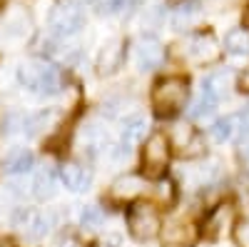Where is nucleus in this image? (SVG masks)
<instances>
[{
	"label": "nucleus",
	"mask_w": 249,
	"mask_h": 247,
	"mask_svg": "<svg viewBox=\"0 0 249 247\" xmlns=\"http://www.w3.org/2000/svg\"><path fill=\"white\" fill-rule=\"evenodd\" d=\"M82 145H85L88 152H100L107 148V133L105 128H100L97 122H88L85 128H82Z\"/></svg>",
	"instance_id": "obj_18"
},
{
	"label": "nucleus",
	"mask_w": 249,
	"mask_h": 247,
	"mask_svg": "<svg viewBox=\"0 0 249 247\" xmlns=\"http://www.w3.org/2000/svg\"><path fill=\"white\" fill-rule=\"evenodd\" d=\"M144 133H147V120H144L142 115L127 117L124 125H122V148L130 152L135 145H140V142L144 140Z\"/></svg>",
	"instance_id": "obj_16"
},
{
	"label": "nucleus",
	"mask_w": 249,
	"mask_h": 247,
	"mask_svg": "<svg viewBox=\"0 0 249 247\" xmlns=\"http://www.w3.org/2000/svg\"><path fill=\"white\" fill-rule=\"evenodd\" d=\"M232 225V205H219L210 212V217L204 220V235L217 240L219 235H224V230Z\"/></svg>",
	"instance_id": "obj_15"
},
{
	"label": "nucleus",
	"mask_w": 249,
	"mask_h": 247,
	"mask_svg": "<svg viewBox=\"0 0 249 247\" xmlns=\"http://www.w3.org/2000/svg\"><path fill=\"white\" fill-rule=\"evenodd\" d=\"M170 162V140L162 133H152L144 140V150H142V168L144 175L160 177Z\"/></svg>",
	"instance_id": "obj_5"
},
{
	"label": "nucleus",
	"mask_w": 249,
	"mask_h": 247,
	"mask_svg": "<svg viewBox=\"0 0 249 247\" xmlns=\"http://www.w3.org/2000/svg\"><path fill=\"white\" fill-rule=\"evenodd\" d=\"M224 50L230 55H249V30L247 28H234L224 35Z\"/></svg>",
	"instance_id": "obj_20"
},
{
	"label": "nucleus",
	"mask_w": 249,
	"mask_h": 247,
	"mask_svg": "<svg viewBox=\"0 0 249 247\" xmlns=\"http://www.w3.org/2000/svg\"><path fill=\"white\" fill-rule=\"evenodd\" d=\"M212 137L217 142H230L237 137V115H230V117H222L212 125Z\"/></svg>",
	"instance_id": "obj_22"
},
{
	"label": "nucleus",
	"mask_w": 249,
	"mask_h": 247,
	"mask_svg": "<svg viewBox=\"0 0 249 247\" xmlns=\"http://www.w3.org/2000/svg\"><path fill=\"white\" fill-rule=\"evenodd\" d=\"M102 220H105V212H102L97 205H88V208H82V212H80L82 228L95 230V228H100V225H102Z\"/></svg>",
	"instance_id": "obj_23"
},
{
	"label": "nucleus",
	"mask_w": 249,
	"mask_h": 247,
	"mask_svg": "<svg viewBox=\"0 0 249 247\" xmlns=\"http://www.w3.org/2000/svg\"><path fill=\"white\" fill-rule=\"evenodd\" d=\"M162 247H192L197 242V228L190 220H167L160 230Z\"/></svg>",
	"instance_id": "obj_8"
},
{
	"label": "nucleus",
	"mask_w": 249,
	"mask_h": 247,
	"mask_svg": "<svg viewBox=\"0 0 249 247\" xmlns=\"http://www.w3.org/2000/svg\"><path fill=\"white\" fill-rule=\"evenodd\" d=\"M234 242L237 247H249V220H242L234 225Z\"/></svg>",
	"instance_id": "obj_25"
},
{
	"label": "nucleus",
	"mask_w": 249,
	"mask_h": 247,
	"mask_svg": "<svg viewBox=\"0 0 249 247\" xmlns=\"http://www.w3.org/2000/svg\"><path fill=\"white\" fill-rule=\"evenodd\" d=\"M33 162H35V155L25 148H18L13 150L8 157H5V172L8 175H23L33 168Z\"/></svg>",
	"instance_id": "obj_19"
},
{
	"label": "nucleus",
	"mask_w": 249,
	"mask_h": 247,
	"mask_svg": "<svg viewBox=\"0 0 249 247\" xmlns=\"http://www.w3.org/2000/svg\"><path fill=\"white\" fill-rule=\"evenodd\" d=\"M135 60H137V68L142 73H147V70H155L162 65V60H164V48L157 38L152 35H144L137 40V48H135Z\"/></svg>",
	"instance_id": "obj_9"
},
{
	"label": "nucleus",
	"mask_w": 249,
	"mask_h": 247,
	"mask_svg": "<svg viewBox=\"0 0 249 247\" xmlns=\"http://www.w3.org/2000/svg\"><path fill=\"white\" fill-rule=\"evenodd\" d=\"M60 177H62V185L72 192H82V190H88V185H90V172L85 168H80V165H75V162L65 165Z\"/></svg>",
	"instance_id": "obj_17"
},
{
	"label": "nucleus",
	"mask_w": 249,
	"mask_h": 247,
	"mask_svg": "<svg viewBox=\"0 0 249 247\" xmlns=\"http://www.w3.org/2000/svg\"><path fill=\"white\" fill-rule=\"evenodd\" d=\"M170 145L177 150V155L182 157H199L204 152V142L202 135L192 128V125H184V122H177L170 130Z\"/></svg>",
	"instance_id": "obj_6"
},
{
	"label": "nucleus",
	"mask_w": 249,
	"mask_h": 247,
	"mask_svg": "<svg viewBox=\"0 0 249 247\" xmlns=\"http://www.w3.org/2000/svg\"><path fill=\"white\" fill-rule=\"evenodd\" d=\"M197 18H199V5L197 3H182L172 13V25L177 30H184V28H190L192 23H197Z\"/></svg>",
	"instance_id": "obj_21"
},
{
	"label": "nucleus",
	"mask_w": 249,
	"mask_h": 247,
	"mask_svg": "<svg viewBox=\"0 0 249 247\" xmlns=\"http://www.w3.org/2000/svg\"><path fill=\"white\" fill-rule=\"evenodd\" d=\"M219 43L217 38L212 33H197L190 38V43H187V55H190L192 60H197V63H214V60L219 57Z\"/></svg>",
	"instance_id": "obj_10"
},
{
	"label": "nucleus",
	"mask_w": 249,
	"mask_h": 247,
	"mask_svg": "<svg viewBox=\"0 0 249 247\" xmlns=\"http://www.w3.org/2000/svg\"><path fill=\"white\" fill-rule=\"evenodd\" d=\"M18 80L20 85L30 93H37V95H55L60 90V75L57 70L45 63V60H25L23 65L18 68Z\"/></svg>",
	"instance_id": "obj_1"
},
{
	"label": "nucleus",
	"mask_w": 249,
	"mask_h": 247,
	"mask_svg": "<svg viewBox=\"0 0 249 247\" xmlns=\"http://www.w3.org/2000/svg\"><path fill=\"white\" fill-rule=\"evenodd\" d=\"M239 88L249 93V68H244V73L239 75Z\"/></svg>",
	"instance_id": "obj_27"
},
{
	"label": "nucleus",
	"mask_w": 249,
	"mask_h": 247,
	"mask_svg": "<svg viewBox=\"0 0 249 247\" xmlns=\"http://www.w3.org/2000/svg\"><path fill=\"white\" fill-rule=\"evenodd\" d=\"M214 105H217V102H212L210 97L199 95V100L195 102V108H192V117H210L214 113Z\"/></svg>",
	"instance_id": "obj_24"
},
{
	"label": "nucleus",
	"mask_w": 249,
	"mask_h": 247,
	"mask_svg": "<svg viewBox=\"0 0 249 247\" xmlns=\"http://www.w3.org/2000/svg\"><path fill=\"white\" fill-rule=\"evenodd\" d=\"M232 90V73L230 70H217L202 80V95L210 97L212 102H219Z\"/></svg>",
	"instance_id": "obj_13"
},
{
	"label": "nucleus",
	"mask_w": 249,
	"mask_h": 247,
	"mask_svg": "<svg viewBox=\"0 0 249 247\" xmlns=\"http://www.w3.org/2000/svg\"><path fill=\"white\" fill-rule=\"evenodd\" d=\"M53 212H30V210H18L15 212V228L25 232L30 242H40L53 228Z\"/></svg>",
	"instance_id": "obj_7"
},
{
	"label": "nucleus",
	"mask_w": 249,
	"mask_h": 247,
	"mask_svg": "<svg viewBox=\"0 0 249 247\" xmlns=\"http://www.w3.org/2000/svg\"><path fill=\"white\" fill-rule=\"evenodd\" d=\"M157 188H160V190H157L160 200H167V202L172 200V185H170V182H162V185H157Z\"/></svg>",
	"instance_id": "obj_26"
},
{
	"label": "nucleus",
	"mask_w": 249,
	"mask_h": 247,
	"mask_svg": "<svg viewBox=\"0 0 249 247\" xmlns=\"http://www.w3.org/2000/svg\"><path fill=\"white\" fill-rule=\"evenodd\" d=\"M124 63V40L122 38H112L102 45L100 55H97V73L100 75H115Z\"/></svg>",
	"instance_id": "obj_11"
},
{
	"label": "nucleus",
	"mask_w": 249,
	"mask_h": 247,
	"mask_svg": "<svg viewBox=\"0 0 249 247\" xmlns=\"http://www.w3.org/2000/svg\"><path fill=\"white\" fill-rule=\"evenodd\" d=\"M127 228H130V235L140 242H147V240L157 237L162 230V220H160V212L155 210V205L137 202L135 208H130Z\"/></svg>",
	"instance_id": "obj_4"
},
{
	"label": "nucleus",
	"mask_w": 249,
	"mask_h": 247,
	"mask_svg": "<svg viewBox=\"0 0 249 247\" xmlns=\"http://www.w3.org/2000/svg\"><path fill=\"white\" fill-rule=\"evenodd\" d=\"M48 25H50L53 35L70 38V35H75V33H80L82 28H85V10H82L77 3H72V0H62V3H57L50 10Z\"/></svg>",
	"instance_id": "obj_3"
},
{
	"label": "nucleus",
	"mask_w": 249,
	"mask_h": 247,
	"mask_svg": "<svg viewBox=\"0 0 249 247\" xmlns=\"http://www.w3.org/2000/svg\"><path fill=\"white\" fill-rule=\"evenodd\" d=\"M187 97H190V85L187 80L179 75L164 77L160 80L155 90H152V105L157 110V115H175L184 108Z\"/></svg>",
	"instance_id": "obj_2"
},
{
	"label": "nucleus",
	"mask_w": 249,
	"mask_h": 247,
	"mask_svg": "<svg viewBox=\"0 0 249 247\" xmlns=\"http://www.w3.org/2000/svg\"><path fill=\"white\" fill-rule=\"evenodd\" d=\"M57 192V175L53 165H43L33 177V195L37 200H50Z\"/></svg>",
	"instance_id": "obj_14"
},
{
	"label": "nucleus",
	"mask_w": 249,
	"mask_h": 247,
	"mask_svg": "<svg viewBox=\"0 0 249 247\" xmlns=\"http://www.w3.org/2000/svg\"><path fill=\"white\" fill-rule=\"evenodd\" d=\"M142 192H144V180H142V175H135V172L117 177L110 188V197L117 202H130V200L140 197Z\"/></svg>",
	"instance_id": "obj_12"
}]
</instances>
